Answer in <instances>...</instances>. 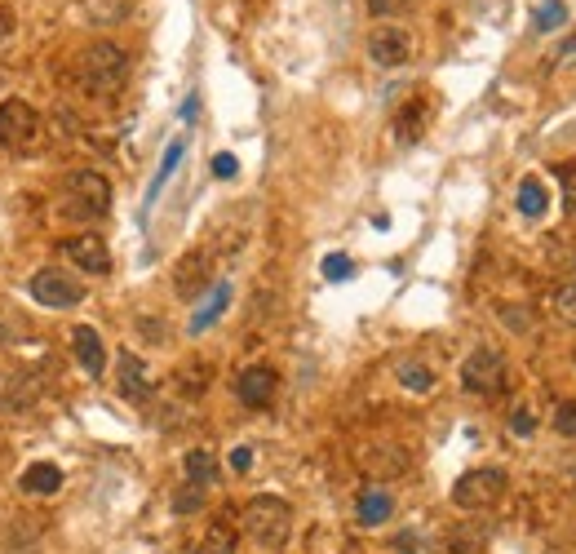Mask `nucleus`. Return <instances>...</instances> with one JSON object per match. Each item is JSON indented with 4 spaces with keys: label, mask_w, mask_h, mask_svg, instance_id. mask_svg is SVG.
I'll use <instances>...</instances> for the list:
<instances>
[{
    "label": "nucleus",
    "mask_w": 576,
    "mask_h": 554,
    "mask_svg": "<svg viewBox=\"0 0 576 554\" xmlns=\"http://www.w3.org/2000/svg\"><path fill=\"white\" fill-rule=\"evenodd\" d=\"M488 546V532L483 528H470V523H461V528H452L444 541H439L435 554H483Z\"/></svg>",
    "instance_id": "16"
},
{
    "label": "nucleus",
    "mask_w": 576,
    "mask_h": 554,
    "mask_svg": "<svg viewBox=\"0 0 576 554\" xmlns=\"http://www.w3.org/2000/svg\"><path fill=\"white\" fill-rule=\"evenodd\" d=\"M249 466H253V448H235V453H231V470H240V475H244Z\"/></svg>",
    "instance_id": "34"
},
{
    "label": "nucleus",
    "mask_w": 576,
    "mask_h": 554,
    "mask_svg": "<svg viewBox=\"0 0 576 554\" xmlns=\"http://www.w3.org/2000/svg\"><path fill=\"white\" fill-rule=\"evenodd\" d=\"M510 430H514L519 439H528L532 430H537V417H532V408H528V404H519V408L510 413Z\"/></svg>",
    "instance_id": "31"
},
{
    "label": "nucleus",
    "mask_w": 576,
    "mask_h": 554,
    "mask_svg": "<svg viewBox=\"0 0 576 554\" xmlns=\"http://www.w3.org/2000/svg\"><path fill=\"white\" fill-rule=\"evenodd\" d=\"M63 253L89 275H107L111 271V249L102 244V235H71V240L63 244Z\"/></svg>",
    "instance_id": "10"
},
{
    "label": "nucleus",
    "mask_w": 576,
    "mask_h": 554,
    "mask_svg": "<svg viewBox=\"0 0 576 554\" xmlns=\"http://www.w3.org/2000/svg\"><path fill=\"white\" fill-rule=\"evenodd\" d=\"M554 178H559V191H563V213L576 218V160L554 164Z\"/></svg>",
    "instance_id": "25"
},
{
    "label": "nucleus",
    "mask_w": 576,
    "mask_h": 554,
    "mask_svg": "<svg viewBox=\"0 0 576 554\" xmlns=\"http://www.w3.org/2000/svg\"><path fill=\"white\" fill-rule=\"evenodd\" d=\"M240 550V541H235V528L231 523H209V532H204L200 541H195V550L191 554H235Z\"/></svg>",
    "instance_id": "19"
},
{
    "label": "nucleus",
    "mask_w": 576,
    "mask_h": 554,
    "mask_svg": "<svg viewBox=\"0 0 576 554\" xmlns=\"http://www.w3.org/2000/svg\"><path fill=\"white\" fill-rule=\"evenodd\" d=\"M568 54H576V36H572V40H563V49H559V58H568Z\"/></svg>",
    "instance_id": "35"
},
{
    "label": "nucleus",
    "mask_w": 576,
    "mask_h": 554,
    "mask_svg": "<svg viewBox=\"0 0 576 554\" xmlns=\"http://www.w3.org/2000/svg\"><path fill=\"white\" fill-rule=\"evenodd\" d=\"M399 382H404L408 391H417V395L435 391V373H430L426 364H417V359H408V364H399Z\"/></svg>",
    "instance_id": "24"
},
{
    "label": "nucleus",
    "mask_w": 576,
    "mask_h": 554,
    "mask_svg": "<svg viewBox=\"0 0 576 554\" xmlns=\"http://www.w3.org/2000/svg\"><path fill=\"white\" fill-rule=\"evenodd\" d=\"M324 275H328V280H351V258H346V253H328Z\"/></svg>",
    "instance_id": "32"
},
{
    "label": "nucleus",
    "mask_w": 576,
    "mask_h": 554,
    "mask_svg": "<svg viewBox=\"0 0 576 554\" xmlns=\"http://www.w3.org/2000/svg\"><path fill=\"white\" fill-rule=\"evenodd\" d=\"M178 160H182V142H169V151H164V164H160V173H156V182H151V196H147V209H151V200L160 196V187L169 182V173L178 169Z\"/></svg>",
    "instance_id": "26"
},
{
    "label": "nucleus",
    "mask_w": 576,
    "mask_h": 554,
    "mask_svg": "<svg viewBox=\"0 0 576 554\" xmlns=\"http://www.w3.org/2000/svg\"><path fill=\"white\" fill-rule=\"evenodd\" d=\"M204 284H209V258H204V253H187L182 266H178V293L195 297Z\"/></svg>",
    "instance_id": "17"
},
{
    "label": "nucleus",
    "mask_w": 576,
    "mask_h": 554,
    "mask_svg": "<svg viewBox=\"0 0 576 554\" xmlns=\"http://www.w3.org/2000/svg\"><path fill=\"white\" fill-rule=\"evenodd\" d=\"M510 488V475L501 466H479V470H466V475L452 484V506L457 510H470V515H479V510H492L501 497H506Z\"/></svg>",
    "instance_id": "4"
},
{
    "label": "nucleus",
    "mask_w": 576,
    "mask_h": 554,
    "mask_svg": "<svg viewBox=\"0 0 576 554\" xmlns=\"http://www.w3.org/2000/svg\"><path fill=\"white\" fill-rule=\"evenodd\" d=\"M40 138V116L32 102L5 98L0 102V147L5 151H27Z\"/></svg>",
    "instance_id": "6"
},
{
    "label": "nucleus",
    "mask_w": 576,
    "mask_h": 554,
    "mask_svg": "<svg viewBox=\"0 0 576 554\" xmlns=\"http://www.w3.org/2000/svg\"><path fill=\"white\" fill-rule=\"evenodd\" d=\"M390 510H395V501H390L386 488H364L355 501V519L359 528H382V523L390 519Z\"/></svg>",
    "instance_id": "14"
},
{
    "label": "nucleus",
    "mask_w": 576,
    "mask_h": 554,
    "mask_svg": "<svg viewBox=\"0 0 576 554\" xmlns=\"http://www.w3.org/2000/svg\"><path fill=\"white\" fill-rule=\"evenodd\" d=\"M364 470H373L377 479H382V475H404V470H408V457H404V448L386 444V448H373V453H364Z\"/></svg>",
    "instance_id": "20"
},
{
    "label": "nucleus",
    "mask_w": 576,
    "mask_h": 554,
    "mask_svg": "<svg viewBox=\"0 0 576 554\" xmlns=\"http://www.w3.org/2000/svg\"><path fill=\"white\" fill-rule=\"evenodd\" d=\"M32 297L40 306H49V311H67V306H76L80 297H85V284H80L76 275L45 266V271L32 275Z\"/></svg>",
    "instance_id": "7"
},
{
    "label": "nucleus",
    "mask_w": 576,
    "mask_h": 554,
    "mask_svg": "<svg viewBox=\"0 0 576 554\" xmlns=\"http://www.w3.org/2000/svg\"><path fill=\"white\" fill-rule=\"evenodd\" d=\"M40 395V377H23V386H9V395L0 399V413H9V408H18V413H23V408H32V399Z\"/></svg>",
    "instance_id": "23"
},
{
    "label": "nucleus",
    "mask_w": 576,
    "mask_h": 554,
    "mask_svg": "<svg viewBox=\"0 0 576 554\" xmlns=\"http://www.w3.org/2000/svg\"><path fill=\"white\" fill-rule=\"evenodd\" d=\"M116 386L125 399H133V404H138V399H151V391H156L147 364H142L133 351H120V359H116Z\"/></svg>",
    "instance_id": "11"
},
{
    "label": "nucleus",
    "mask_w": 576,
    "mask_h": 554,
    "mask_svg": "<svg viewBox=\"0 0 576 554\" xmlns=\"http://www.w3.org/2000/svg\"><path fill=\"white\" fill-rule=\"evenodd\" d=\"M80 76H85L89 94H98V98L116 94L129 76V54L120 45H111V40H94V45L85 49V58H80Z\"/></svg>",
    "instance_id": "3"
},
{
    "label": "nucleus",
    "mask_w": 576,
    "mask_h": 554,
    "mask_svg": "<svg viewBox=\"0 0 576 554\" xmlns=\"http://www.w3.org/2000/svg\"><path fill=\"white\" fill-rule=\"evenodd\" d=\"M182 470H187L191 484H204V488L218 484V457H213L209 448H191V453L182 457Z\"/></svg>",
    "instance_id": "18"
},
{
    "label": "nucleus",
    "mask_w": 576,
    "mask_h": 554,
    "mask_svg": "<svg viewBox=\"0 0 576 554\" xmlns=\"http://www.w3.org/2000/svg\"><path fill=\"white\" fill-rule=\"evenodd\" d=\"M572 484H576V466H572Z\"/></svg>",
    "instance_id": "36"
},
{
    "label": "nucleus",
    "mask_w": 576,
    "mask_h": 554,
    "mask_svg": "<svg viewBox=\"0 0 576 554\" xmlns=\"http://www.w3.org/2000/svg\"><path fill=\"white\" fill-rule=\"evenodd\" d=\"M235 169H240V160H235L231 151H222V156H213V173H218V178H235Z\"/></svg>",
    "instance_id": "33"
},
{
    "label": "nucleus",
    "mask_w": 576,
    "mask_h": 554,
    "mask_svg": "<svg viewBox=\"0 0 576 554\" xmlns=\"http://www.w3.org/2000/svg\"><path fill=\"white\" fill-rule=\"evenodd\" d=\"M226 302H231V284L222 280V284H213V297H209V302H204L200 311H195V320H191V337H195V333H204V328L218 320V315L226 311Z\"/></svg>",
    "instance_id": "21"
},
{
    "label": "nucleus",
    "mask_w": 576,
    "mask_h": 554,
    "mask_svg": "<svg viewBox=\"0 0 576 554\" xmlns=\"http://www.w3.org/2000/svg\"><path fill=\"white\" fill-rule=\"evenodd\" d=\"M18 488H23L27 497H54V492L63 488V470H58L54 461H32V466L18 475Z\"/></svg>",
    "instance_id": "13"
},
{
    "label": "nucleus",
    "mask_w": 576,
    "mask_h": 554,
    "mask_svg": "<svg viewBox=\"0 0 576 554\" xmlns=\"http://www.w3.org/2000/svg\"><path fill=\"white\" fill-rule=\"evenodd\" d=\"M58 213L76 222H98L111 213V182L98 169H76L63 178V196H58Z\"/></svg>",
    "instance_id": "2"
},
{
    "label": "nucleus",
    "mask_w": 576,
    "mask_h": 554,
    "mask_svg": "<svg viewBox=\"0 0 576 554\" xmlns=\"http://www.w3.org/2000/svg\"><path fill=\"white\" fill-rule=\"evenodd\" d=\"M240 519H244V532H249V541L257 550H284L288 537H293V506H288L284 497H275V492L253 497Z\"/></svg>",
    "instance_id": "1"
},
{
    "label": "nucleus",
    "mask_w": 576,
    "mask_h": 554,
    "mask_svg": "<svg viewBox=\"0 0 576 554\" xmlns=\"http://www.w3.org/2000/svg\"><path fill=\"white\" fill-rule=\"evenodd\" d=\"M71 351H76L80 368H85L89 377H102V368H107V346H102L98 328H89V324L71 328Z\"/></svg>",
    "instance_id": "12"
},
{
    "label": "nucleus",
    "mask_w": 576,
    "mask_h": 554,
    "mask_svg": "<svg viewBox=\"0 0 576 554\" xmlns=\"http://www.w3.org/2000/svg\"><path fill=\"white\" fill-rule=\"evenodd\" d=\"M275 386H280V377H275V368H266V364H253L235 377V395H240L244 408H266L275 399Z\"/></svg>",
    "instance_id": "9"
},
{
    "label": "nucleus",
    "mask_w": 576,
    "mask_h": 554,
    "mask_svg": "<svg viewBox=\"0 0 576 554\" xmlns=\"http://www.w3.org/2000/svg\"><path fill=\"white\" fill-rule=\"evenodd\" d=\"M413 9V0H368V14L373 18H399Z\"/></svg>",
    "instance_id": "30"
},
{
    "label": "nucleus",
    "mask_w": 576,
    "mask_h": 554,
    "mask_svg": "<svg viewBox=\"0 0 576 554\" xmlns=\"http://www.w3.org/2000/svg\"><path fill=\"white\" fill-rule=\"evenodd\" d=\"M550 306H554V315H559V320L576 324V284H563V289H554Z\"/></svg>",
    "instance_id": "27"
},
{
    "label": "nucleus",
    "mask_w": 576,
    "mask_h": 554,
    "mask_svg": "<svg viewBox=\"0 0 576 554\" xmlns=\"http://www.w3.org/2000/svg\"><path fill=\"white\" fill-rule=\"evenodd\" d=\"M368 58H373L377 67H404L408 58H413V36L395 23L373 27V36H368Z\"/></svg>",
    "instance_id": "8"
},
{
    "label": "nucleus",
    "mask_w": 576,
    "mask_h": 554,
    "mask_svg": "<svg viewBox=\"0 0 576 554\" xmlns=\"http://www.w3.org/2000/svg\"><path fill=\"white\" fill-rule=\"evenodd\" d=\"M563 18H568L563 0H545V5L537 9V32H554V27H563Z\"/></svg>",
    "instance_id": "28"
},
{
    "label": "nucleus",
    "mask_w": 576,
    "mask_h": 554,
    "mask_svg": "<svg viewBox=\"0 0 576 554\" xmlns=\"http://www.w3.org/2000/svg\"><path fill=\"white\" fill-rule=\"evenodd\" d=\"M204 501H209V488L187 479V484L173 492V515H195V510H204Z\"/></svg>",
    "instance_id": "22"
},
{
    "label": "nucleus",
    "mask_w": 576,
    "mask_h": 554,
    "mask_svg": "<svg viewBox=\"0 0 576 554\" xmlns=\"http://www.w3.org/2000/svg\"><path fill=\"white\" fill-rule=\"evenodd\" d=\"M554 430H559L563 439H576V404L572 399H563V404L554 408Z\"/></svg>",
    "instance_id": "29"
},
{
    "label": "nucleus",
    "mask_w": 576,
    "mask_h": 554,
    "mask_svg": "<svg viewBox=\"0 0 576 554\" xmlns=\"http://www.w3.org/2000/svg\"><path fill=\"white\" fill-rule=\"evenodd\" d=\"M461 386H466L470 395H479V399L501 395V391L510 386V364H506V355H501L497 346H479V351H470L466 364H461Z\"/></svg>",
    "instance_id": "5"
},
{
    "label": "nucleus",
    "mask_w": 576,
    "mask_h": 554,
    "mask_svg": "<svg viewBox=\"0 0 576 554\" xmlns=\"http://www.w3.org/2000/svg\"><path fill=\"white\" fill-rule=\"evenodd\" d=\"M514 204H519V213L528 222H537V218H545V209H550V191H545L541 178H523L519 191H514Z\"/></svg>",
    "instance_id": "15"
}]
</instances>
